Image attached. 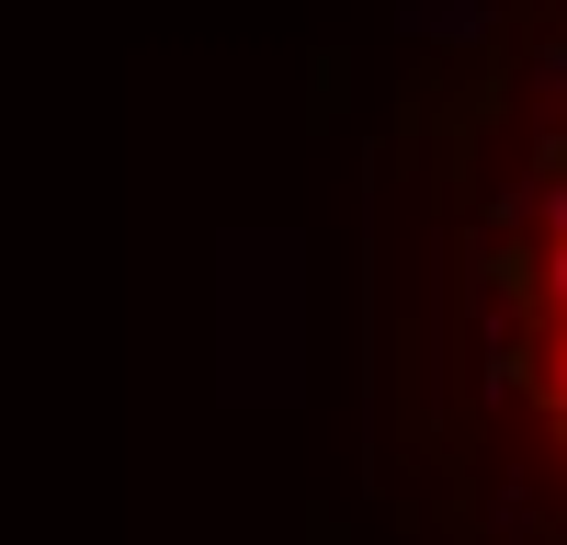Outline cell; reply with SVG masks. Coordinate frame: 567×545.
Here are the masks:
<instances>
[{"instance_id": "cell-1", "label": "cell", "mask_w": 567, "mask_h": 545, "mask_svg": "<svg viewBox=\"0 0 567 545\" xmlns=\"http://www.w3.org/2000/svg\"><path fill=\"white\" fill-rule=\"evenodd\" d=\"M488 352L499 387L523 409L534 454L567 477V80L545 91L523 171L499 182V227H488Z\"/></svg>"}]
</instances>
